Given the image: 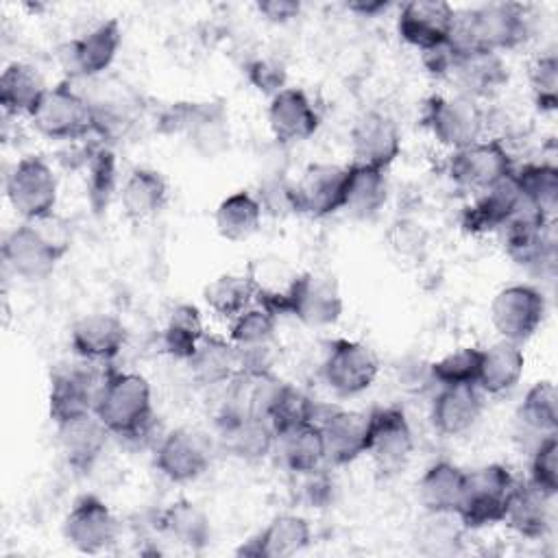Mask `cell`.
I'll use <instances>...</instances> for the list:
<instances>
[{
	"label": "cell",
	"mask_w": 558,
	"mask_h": 558,
	"mask_svg": "<svg viewBox=\"0 0 558 558\" xmlns=\"http://www.w3.org/2000/svg\"><path fill=\"white\" fill-rule=\"evenodd\" d=\"M466 486V471L449 460H438L425 469L416 490L425 512L456 514Z\"/></svg>",
	"instance_id": "obj_32"
},
{
	"label": "cell",
	"mask_w": 558,
	"mask_h": 558,
	"mask_svg": "<svg viewBox=\"0 0 558 558\" xmlns=\"http://www.w3.org/2000/svg\"><path fill=\"white\" fill-rule=\"evenodd\" d=\"M218 434L222 447L246 462L264 460L272 447H275V429L268 421L244 414V412H233L225 410L220 421H218Z\"/></svg>",
	"instance_id": "obj_26"
},
{
	"label": "cell",
	"mask_w": 558,
	"mask_h": 558,
	"mask_svg": "<svg viewBox=\"0 0 558 558\" xmlns=\"http://www.w3.org/2000/svg\"><path fill=\"white\" fill-rule=\"evenodd\" d=\"M255 11L270 24H288L301 15L299 0H259L255 2Z\"/></svg>",
	"instance_id": "obj_53"
},
{
	"label": "cell",
	"mask_w": 558,
	"mask_h": 558,
	"mask_svg": "<svg viewBox=\"0 0 558 558\" xmlns=\"http://www.w3.org/2000/svg\"><path fill=\"white\" fill-rule=\"evenodd\" d=\"M342 310V292L331 275L314 270L299 275L290 299V316L307 327H331L340 320Z\"/></svg>",
	"instance_id": "obj_19"
},
{
	"label": "cell",
	"mask_w": 558,
	"mask_h": 558,
	"mask_svg": "<svg viewBox=\"0 0 558 558\" xmlns=\"http://www.w3.org/2000/svg\"><path fill=\"white\" fill-rule=\"evenodd\" d=\"M157 527L174 543L187 549H203L211 538L207 514L190 499H177L159 512Z\"/></svg>",
	"instance_id": "obj_40"
},
{
	"label": "cell",
	"mask_w": 558,
	"mask_h": 558,
	"mask_svg": "<svg viewBox=\"0 0 558 558\" xmlns=\"http://www.w3.org/2000/svg\"><path fill=\"white\" fill-rule=\"evenodd\" d=\"M530 87L534 105L541 111H554L558 105V57L554 52L541 54L530 65Z\"/></svg>",
	"instance_id": "obj_51"
},
{
	"label": "cell",
	"mask_w": 558,
	"mask_h": 558,
	"mask_svg": "<svg viewBox=\"0 0 558 558\" xmlns=\"http://www.w3.org/2000/svg\"><path fill=\"white\" fill-rule=\"evenodd\" d=\"M48 85L41 74L24 61L9 63L0 74V105L7 116H31Z\"/></svg>",
	"instance_id": "obj_39"
},
{
	"label": "cell",
	"mask_w": 558,
	"mask_h": 558,
	"mask_svg": "<svg viewBox=\"0 0 558 558\" xmlns=\"http://www.w3.org/2000/svg\"><path fill=\"white\" fill-rule=\"evenodd\" d=\"M277 333V316L259 303H253L229 320V340L240 351L270 349Z\"/></svg>",
	"instance_id": "obj_44"
},
{
	"label": "cell",
	"mask_w": 558,
	"mask_h": 558,
	"mask_svg": "<svg viewBox=\"0 0 558 558\" xmlns=\"http://www.w3.org/2000/svg\"><path fill=\"white\" fill-rule=\"evenodd\" d=\"M28 120L41 137L52 142H74L98 133L94 109L72 81L48 87Z\"/></svg>",
	"instance_id": "obj_5"
},
{
	"label": "cell",
	"mask_w": 558,
	"mask_h": 558,
	"mask_svg": "<svg viewBox=\"0 0 558 558\" xmlns=\"http://www.w3.org/2000/svg\"><path fill=\"white\" fill-rule=\"evenodd\" d=\"M170 187L166 177L155 168H133L118 192L122 214L131 222H144L155 218L168 205Z\"/></svg>",
	"instance_id": "obj_30"
},
{
	"label": "cell",
	"mask_w": 558,
	"mask_h": 558,
	"mask_svg": "<svg viewBox=\"0 0 558 558\" xmlns=\"http://www.w3.org/2000/svg\"><path fill=\"white\" fill-rule=\"evenodd\" d=\"M421 120L434 140L451 150L482 140L484 131V111L480 102L462 94H434L425 98Z\"/></svg>",
	"instance_id": "obj_7"
},
{
	"label": "cell",
	"mask_w": 558,
	"mask_h": 558,
	"mask_svg": "<svg viewBox=\"0 0 558 558\" xmlns=\"http://www.w3.org/2000/svg\"><path fill=\"white\" fill-rule=\"evenodd\" d=\"M7 201L22 220H37L54 211L59 179L52 166L39 155H26L7 174Z\"/></svg>",
	"instance_id": "obj_8"
},
{
	"label": "cell",
	"mask_w": 558,
	"mask_h": 558,
	"mask_svg": "<svg viewBox=\"0 0 558 558\" xmlns=\"http://www.w3.org/2000/svg\"><path fill=\"white\" fill-rule=\"evenodd\" d=\"M126 344L124 323L107 312H92L74 320L70 347L85 362H111Z\"/></svg>",
	"instance_id": "obj_22"
},
{
	"label": "cell",
	"mask_w": 558,
	"mask_h": 558,
	"mask_svg": "<svg viewBox=\"0 0 558 558\" xmlns=\"http://www.w3.org/2000/svg\"><path fill=\"white\" fill-rule=\"evenodd\" d=\"M209 462L211 453L207 440L190 427L170 429L155 449L157 471L177 484L194 482L209 469Z\"/></svg>",
	"instance_id": "obj_20"
},
{
	"label": "cell",
	"mask_w": 558,
	"mask_h": 558,
	"mask_svg": "<svg viewBox=\"0 0 558 558\" xmlns=\"http://www.w3.org/2000/svg\"><path fill=\"white\" fill-rule=\"evenodd\" d=\"M353 163L388 170L401 153V131L384 111H364L349 131Z\"/></svg>",
	"instance_id": "obj_18"
},
{
	"label": "cell",
	"mask_w": 558,
	"mask_h": 558,
	"mask_svg": "<svg viewBox=\"0 0 558 558\" xmlns=\"http://www.w3.org/2000/svg\"><path fill=\"white\" fill-rule=\"evenodd\" d=\"M120 532L111 508L96 495H81L63 519V538L81 554L109 549Z\"/></svg>",
	"instance_id": "obj_16"
},
{
	"label": "cell",
	"mask_w": 558,
	"mask_h": 558,
	"mask_svg": "<svg viewBox=\"0 0 558 558\" xmlns=\"http://www.w3.org/2000/svg\"><path fill=\"white\" fill-rule=\"evenodd\" d=\"M100 381L102 377L96 381L83 368L57 371L50 377V390H48V414L52 423L63 425L68 421L92 414Z\"/></svg>",
	"instance_id": "obj_25"
},
{
	"label": "cell",
	"mask_w": 558,
	"mask_h": 558,
	"mask_svg": "<svg viewBox=\"0 0 558 558\" xmlns=\"http://www.w3.org/2000/svg\"><path fill=\"white\" fill-rule=\"evenodd\" d=\"M266 421L272 425L275 436H277L281 429H288L292 425H299L305 421H316V405L305 392H301L292 384L283 381L272 405H270Z\"/></svg>",
	"instance_id": "obj_48"
},
{
	"label": "cell",
	"mask_w": 558,
	"mask_h": 558,
	"mask_svg": "<svg viewBox=\"0 0 558 558\" xmlns=\"http://www.w3.org/2000/svg\"><path fill=\"white\" fill-rule=\"evenodd\" d=\"M514 486L517 480L510 469L497 462L466 471L464 497L456 512L458 519L466 530H482L504 523Z\"/></svg>",
	"instance_id": "obj_6"
},
{
	"label": "cell",
	"mask_w": 558,
	"mask_h": 558,
	"mask_svg": "<svg viewBox=\"0 0 558 558\" xmlns=\"http://www.w3.org/2000/svg\"><path fill=\"white\" fill-rule=\"evenodd\" d=\"M414 451V434L401 405H384L368 412L366 453L381 475L405 469Z\"/></svg>",
	"instance_id": "obj_13"
},
{
	"label": "cell",
	"mask_w": 558,
	"mask_h": 558,
	"mask_svg": "<svg viewBox=\"0 0 558 558\" xmlns=\"http://www.w3.org/2000/svg\"><path fill=\"white\" fill-rule=\"evenodd\" d=\"M512 170V155L499 140H477L464 148L451 150L447 161L451 181L477 194L510 177Z\"/></svg>",
	"instance_id": "obj_14"
},
{
	"label": "cell",
	"mask_w": 558,
	"mask_h": 558,
	"mask_svg": "<svg viewBox=\"0 0 558 558\" xmlns=\"http://www.w3.org/2000/svg\"><path fill=\"white\" fill-rule=\"evenodd\" d=\"M325 464L344 466L366 453L368 412L331 410L320 423Z\"/></svg>",
	"instance_id": "obj_23"
},
{
	"label": "cell",
	"mask_w": 558,
	"mask_h": 558,
	"mask_svg": "<svg viewBox=\"0 0 558 558\" xmlns=\"http://www.w3.org/2000/svg\"><path fill=\"white\" fill-rule=\"evenodd\" d=\"M57 434L68 464L76 471H89L105 451L109 438V429L94 412L57 425Z\"/></svg>",
	"instance_id": "obj_35"
},
{
	"label": "cell",
	"mask_w": 558,
	"mask_h": 558,
	"mask_svg": "<svg viewBox=\"0 0 558 558\" xmlns=\"http://www.w3.org/2000/svg\"><path fill=\"white\" fill-rule=\"evenodd\" d=\"M312 543L310 521L301 514H277L262 532L244 541L235 554L251 558H290Z\"/></svg>",
	"instance_id": "obj_24"
},
{
	"label": "cell",
	"mask_w": 558,
	"mask_h": 558,
	"mask_svg": "<svg viewBox=\"0 0 558 558\" xmlns=\"http://www.w3.org/2000/svg\"><path fill=\"white\" fill-rule=\"evenodd\" d=\"M530 17L519 2H488L464 13H456L453 41L464 48L506 52L525 41Z\"/></svg>",
	"instance_id": "obj_3"
},
{
	"label": "cell",
	"mask_w": 558,
	"mask_h": 558,
	"mask_svg": "<svg viewBox=\"0 0 558 558\" xmlns=\"http://www.w3.org/2000/svg\"><path fill=\"white\" fill-rule=\"evenodd\" d=\"M466 527L458 519V514H438L427 512V519L423 521L418 530V543L421 551L425 554H456L458 545L462 541V532Z\"/></svg>",
	"instance_id": "obj_49"
},
{
	"label": "cell",
	"mask_w": 558,
	"mask_h": 558,
	"mask_svg": "<svg viewBox=\"0 0 558 558\" xmlns=\"http://www.w3.org/2000/svg\"><path fill=\"white\" fill-rule=\"evenodd\" d=\"M203 301L229 323L255 303V290L246 272H222L203 288Z\"/></svg>",
	"instance_id": "obj_43"
},
{
	"label": "cell",
	"mask_w": 558,
	"mask_h": 558,
	"mask_svg": "<svg viewBox=\"0 0 558 558\" xmlns=\"http://www.w3.org/2000/svg\"><path fill=\"white\" fill-rule=\"evenodd\" d=\"M482 414V392L477 386H440L432 401L429 418L440 436L466 434Z\"/></svg>",
	"instance_id": "obj_28"
},
{
	"label": "cell",
	"mask_w": 558,
	"mask_h": 558,
	"mask_svg": "<svg viewBox=\"0 0 558 558\" xmlns=\"http://www.w3.org/2000/svg\"><path fill=\"white\" fill-rule=\"evenodd\" d=\"M281 462L296 475H307L325 464V447L318 421H305L281 429L275 438Z\"/></svg>",
	"instance_id": "obj_37"
},
{
	"label": "cell",
	"mask_w": 558,
	"mask_h": 558,
	"mask_svg": "<svg viewBox=\"0 0 558 558\" xmlns=\"http://www.w3.org/2000/svg\"><path fill=\"white\" fill-rule=\"evenodd\" d=\"M244 72H246L248 83L257 92H262L270 98L275 94H279L286 87V81H288V70H286L283 61L272 59V57H257V59L248 61Z\"/></svg>",
	"instance_id": "obj_52"
},
{
	"label": "cell",
	"mask_w": 558,
	"mask_h": 558,
	"mask_svg": "<svg viewBox=\"0 0 558 558\" xmlns=\"http://www.w3.org/2000/svg\"><path fill=\"white\" fill-rule=\"evenodd\" d=\"M205 333L201 310L192 303H179L170 310L161 329V347L168 355L187 362Z\"/></svg>",
	"instance_id": "obj_42"
},
{
	"label": "cell",
	"mask_w": 558,
	"mask_h": 558,
	"mask_svg": "<svg viewBox=\"0 0 558 558\" xmlns=\"http://www.w3.org/2000/svg\"><path fill=\"white\" fill-rule=\"evenodd\" d=\"M456 13L445 0H410L399 9L397 33L405 44L427 52L451 41Z\"/></svg>",
	"instance_id": "obj_17"
},
{
	"label": "cell",
	"mask_w": 558,
	"mask_h": 558,
	"mask_svg": "<svg viewBox=\"0 0 558 558\" xmlns=\"http://www.w3.org/2000/svg\"><path fill=\"white\" fill-rule=\"evenodd\" d=\"M438 78L449 81L456 94L480 100L499 92L508 83V68L499 52L464 48L451 39L445 68Z\"/></svg>",
	"instance_id": "obj_9"
},
{
	"label": "cell",
	"mask_w": 558,
	"mask_h": 558,
	"mask_svg": "<svg viewBox=\"0 0 558 558\" xmlns=\"http://www.w3.org/2000/svg\"><path fill=\"white\" fill-rule=\"evenodd\" d=\"M482 347H460L429 364V375L440 386H475Z\"/></svg>",
	"instance_id": "obj_47"
},
{
	"label": "cell",
	"mask_w": 558,
	"mask_h": 558,
	"mask_svg": "<svg viewBox=\"0 0 558 558\" xmlns=\"http://www.w3.org/2000/svg\"><path fill=\"white\" fill-rule=\"evenodd\" d=\"M70 244V225L61 216L50 214L37 220H22L11 229L2 242V259L15 277L44 281L54 272Z\"/></svg>",
	"instance_id": "obj_1"
},
{
	"label": "cell",
	"mask_w": 558,
	"mask_h": 558,
	"mask_svg": "<svg viewBox=\"0 0 558 558\" xmlns=\"http://www.w3.org/2000/svg\"><path fill=\"white\" fill-rule=\"evenodd\" d=\"M255 290V303L270 310L275 316L290 312V299L301 270H294L281 257H257L244 270Z\"/></svg>",
	"instance_id": "obj_29"
},
{
	"label": "cell",
	"mask_w": 558,
	"mask_h": 558,
	"mask_svg": "<svg viewBox=\"0 0 558 558\" xmlns=\"http://www.w3.org/2000/svg\"><path fill=\"white\" fill-rule=\"evenodd\" d=\"M347 185V166L310 163L301 177L290 183L292 211L310 218H325L342 211Z\"/></svg>",
	"instance_id": "obj_15"
},
{
	"label": "cell",
	"mask_w": 558,
	"mask_h": 558,
	"mask_svg": "<svg viewBox=\"0 0 558 558\" xmlns=\"http://www.w3.org/2000/svg\"><path fill=\"white\" fill-rule=\"evenodd\" d=\"M388 201V179L386 170H377L362 163L347 166V185L342 211L353 218L366 220L379 214Z\"/></svg>",
	"instance_id": "obj_36"
},
{
	"label": "cell",
	"mask_w": 558,
	"mask_h": 558,
	"mask_svg": "<svg viewBox=\"0 0 558 558\" xmlns=\"http://www.w3.org/2000/svg\"><path fill=\"white\" fill-rule=\"evenodd\" d=\"M551 499L554 497L545 495L532 482H517L504 514V523L521 538L541 541L551 527Z\"/></svg>",
	"instance_id": "obj_31"
},
{
	"label": "cell",
	"mask_w": 558,
	"mask_h": 558,
	"mask_svg": "<svg viewBox=\"0 0 558 558\" xmlns=\"http://www.w3.org/2000/svg\"><path fill=\"white\" fill-rule=\"evenodd\" d=\"M268 129L281 144H299L310 140L318 126L320 116L301 87H283L268 102Z\"/></svg>",
	"instance_id": "obj_21"
},
{
	"label": "cell",
	"mask_w": 558,
	"mask_h": 558,
	"mask_svg": "<svg viewBox=\"0 0 558 558\" xmlns=\"http://www.w3.org/2000/svg\"><path fill=\"white\" fill-rule=\"evenodd\" d=\"M166 135H183L203 157H216L229 146V113L220 100H185L168 105L157 120Z\"/></svg>",
	"instance_id": "obj_4"
},
{
	"label": "cell",
	"mask_w": 558,
	"mask_h": 558,
	"mask_svg": "<svg viewBox=\"0 0 558 558\" xmlns=\"http://www.w3.org/2000/svg\"><path fill=\"white\" fill-rule=\"evenodd\" d=\"M512 179L523 203L554 220L558 207V168L549 161H534L514 168Z\"/></svg>",
	"instance_id": "obj_41"
},
{
	"label": "cell",
	"mask_w": 558,
	"mask_h": 558,
	"mask_svg": "<svg viewBox=\"0 0 558 558\" xmlns=\"http://www.w3.org/2000/svg\"><path fill=\"white\" fill-rule=\"evenodd\" d=\"M545 495L558 493V438L556 434L541 436L530 458V480Z\"/></svg>",
	"instance_id": "obj_50"
},
{
	"label": "cell",
	"mask_w": 558,
	"mask_h": 558,
	"mask_svg": "<svg viewBox=\"0 0 558 558\" xmlns=\"http://www.w3.org/2000/svg\"><path fill=\"white\" fill-rule=\"evenodd\" d=\"M517 418L527 427L530 432H536L541 436L556 434L558 429V395L556 386L549 379L534 381L527 392L523 395V401L519 405Z\"/></svg>",
	"instance_id": "obj_45"
},
{
	"label": "cell",
	"mask_w": 558,
	"mask_h": 558,
	"mask_svg": "<svg viewBox=\"0 0 558 558\" xmlns=\"http://www.w3.org/2000/svg\"><path fill=\"white\" fill-rule=\"evenodd\" d=\"M525 368V353L521 344L499 338L482 349V364L475 386L482 395H504L514 388Z\"/></svg>",
	"instance_id": "obj_34"
},
{
	"label": "cell",
	"mask_w": 558,
	"mask_h": 558,
	"mask_svg": "<svg viewBox=\"0 0 558 558\" xmlns=\"http://www.w3.org/2000/svg\"><path fill=\"white\" fill-rule=\"evenodd\" d=\"M323 379L338 397H355L373 386L379 373L375 351L351 338H336L323 360Z\"/></svg>",
	"instance_id": "obj_12"
},
{
	"label": "cell",
	"mask_w": 558,
	"mask_h": 558,
	"mask_svg": "<svg viewBox=\"0 0 558 558\" xmlns=\"http://www.w3.org/2000/svg\"><path fill=\"white\" fill-rule=\"evenodd\" d=\"M547 314L543 292L530 283H510L495 292L490 301V323L499 338L523 344L527 342Z\"/></svg>",
	"instance_id": "obj_11"
},
{
	"label": "cell",
	"mask_w": 558,
	"mask_h": 558,
	"mask_svg": "<svg viewBox=\"0 0 558 558\" xmlns=\"http://www.w3.org/2000/svg\"><path fill=\"white\" fill-rule=\"evenodd\" d=\"M390 7V2L386 0H353L347 2V9L360 17H375L379 13H384Z\"/></svg>",
	"instance_id": "obj_54"
},
{
	"label": "cell",
	"mask_w": 558,
	"mask_h": 558,
	"mask_svg": "<svg viewBox=\"0 0 558 558\" xmlns=\"http://www.w3.org/2000/svg\"><path fill=\"white\" fill-rule=\"evenodd\" d=\"M87 157H89V159H85L87 203L94 211H102L109 207L111 198L120 192L118 190V161H116L113 150L107 146L94 148Z\"/></svg>",
	"instance_id": "obj_46"
},
{
	"label": "cell",
	"mask_w": 558,
	"mask_h": 558,
	"mask_svg": "<svg viewBox=\"0 0 558 558\" xmlns=\"http://www.w3.org/2000/svg\"><path fill=\"white\" fill-rule=\"evenodd\" d=\"M94 414L120 438H137L146 432L153 418V392L150 384L140 373L113 371L102 375Z\"/></svg>",
	"instance_id": "obj_2"
},
{
	"label": "cell",
	"mask_w": 558,
	"mask_h": 558,
	"mask_svg": "<svg viewBox=\"0 0 558 558\" xmlns=\"http://www.w3.org/2000/svg\"><path fill=\"white\" fill-rule=\"evenodd\" d=\"M521 207L523 198L510 174L493 187L480 192V196L464 207L462 227L469 233L499 231Z\"/></svg>",
	"instance_id": "obj_27"
},
{
	"label": "cell",
	"mask_w": 558,
	"mask_h": 558,
	"mask_svg": "<svg viewBox=\"0 0 558 558\" xmlns=\"http://www.w3.org/2000/svg\"><path fill=\"white\" fill-rule=\"evenodd\" d=\"M192 377L203 386H218L229 384L242 371V355L240 349L220 336L205 333L198 342L196 351L187 360Z\"/></svg>",
	"instance_id": "obj_33"
},
{
	"label": "cell",
	"mask_w": 558,
	"mask_h": 558,
	"mask_svg": "<svg viewBox=\"0 0 558 558\" xmlns=\"http://www.w3.org/2000/svg\"><path fill=\"white\" fill-rule=\"evenodd\" d=\"M264 209L259 198L248 190H235L225 196L214 211V227L227 242H244L262 227Z\"/></svg>",
	"instance_id": "obj_38"
},
{
	"label": "cell",
	"mask_w": 558,
	"mask_h": 558,
	"mask_svg": "<svg viewBox=\"0 0 558 558\" xmlns=\"http://www.w3.org/2000/svg\"><path fill=\"white\" fill-rule=\"evenodd\" d=\"M122 46V28L116 17L102 20L81 37L59 48V63L70 81L100 78L118 57Z\"/></svg>",
	"instance_id": "obj_10"
}]
</instances>
